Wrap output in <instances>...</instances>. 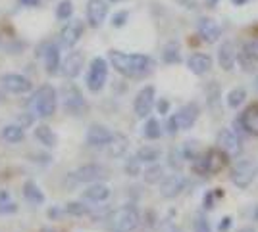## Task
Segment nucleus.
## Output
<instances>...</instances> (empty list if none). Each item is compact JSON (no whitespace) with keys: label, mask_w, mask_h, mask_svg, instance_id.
I'll list each match as a JSON object with an SVG mask.
<instances>
[{"label":"nucleus","mask_w":258,"mask_h":232,"mask_svg":"<svg viewBox=\"0 0 258 232\" xmlns=\"http://www.w3.org/2000/svg\"><path fill=\"white\" fill-rule=\"evenodd\" d=\"M110 63L112 67L123 77L131 79H139L143 75H147L152 67V60L145 54H125L119 50L110 52Z\"/></svg>","instance_id":"1"},{"label":"nucleus","mask_w":258,"mask_h":232,"mask_svg":"<svg viewBox=\"0 0 258 232\" xmlns=\"http://www.w3.org/2000/svg\"><path fill=\"white\" fill-rule=\"evenodd\" d=\"M106 222L112 232H133L141 222L139 209L135 205H121L108 215Z\"/></svg>","instance_id":"2"},{"label":"nucleus","mask_w":258,"mask_h":232,"mask_svg":"<svg viewBox=\"0 0 258 232\" xmlns=\"http://www.w3.org/2000/svg\"><path fill=\"white\" fill-rule=\"evenodd\" d=\"M227 159H229L227 154H224L220 148H212L206 154H201L191 161H193L195 173L201 177H206V175H218L227 165Z\"/></svg>","instance_id":"3"},{"label":"nucleus","mask_w":258,"mask_h":232,"mask_svg":"<svg viewBox=\"0 0 258 232\" xmlns=\"http://www.w3.org/2000/svg\"><path fill=\"white\" fill-rule=\"evenodd\" d=\"M33 111L37 113V117H43L48 119L56 113V107H58V94H56V88L52 84H43L35 90V94L31 98Z\"/></svg>","instance_id":"4"},{"label":"nucleus","mask_w":258,"mask_h":232,"mask_svg":"<svg viewBox=\"0 0 258 232\" xmlns=\"http://www.w3.org/2000/svg\"><path fill=\"white\" fill-rule=\"evenodd\" d=\"M62 105L70 115L81 117L87 111V102L85 96L81 94V90L77 88L76 84H66L62 88Z\"/></svg>","instance_id":"5"},{"label":"nucleus","mask_w":258,"mask_h":232,"mask_svg":"<svg viewBox=\"0 0 258 232\" xmlns=\"http://www.w3.org/2000/svg\"><path fill=\"white\" fill-rule=\"evenodd\" d=\"M108 79V63L104 58H95L87 73V86L91 92H100Z\"/></svg>","instance_id":"6"},{"label":"nucleus","mask_w":258,"mask_h":232,"mask_svg":"<svg viewBox=\"0 0 258 232\" xmlns=\"http://www.w3.org/2000/svg\"><path fill=\"white\" fill-rule=\"evenodd\" d=\"M216 144H218V148H220L224 154H227V158H237V156L243 154V140H241V137L237 135L235 131H231V129H222V131L218 133Z\"/></svg>","instance_id":"7"},{"label":"nucleus","mask_w":258,"mask_h":232,"mask_svg":"<svg viewBox=\"0 0 258 232\" xmlns=\"http://www.w3.org/2000/svg\"><path fill=\"white\" fill-rule=\"evenodd\" d=\"M254 177H256V165L250 159L237 161V165L231 169V175H229V179L237 188H248Z\"/></svg>","instance_id":"8"},{"label":"nucleus","mask_w":258,"mask_h":232,"mask_svg":"<svg viewBox=\"0 0 258 232\" xmlns=\"http://www.w3.org/2000/svg\"><path fill=\"white\" fill-rule=\"evenodd\" d=\"M106 167H102L98 163H87V165L76 169L74 173H70V177L76 182H98V180L106 179Z\"/></svg>","instance_id":"9"},{"label":"nucleus","mask_w":258,"mask_h":232,"mask_svg":"<svg viewBox=\"0 0 258 232\" xmlns=\"http://www.w3.org/2000/svg\"><path fill=\"white\" fill-rule=\"evenodd\" d=\"M154 100H156V90H154V86H145V88H141L139 94L135 96V104H133L135 115L141 117V119L151 115L152 107H154Z\"/></svg>","instance_id":"10"},{"label":"nucleus","mask_w":258,"mask_h":232,"mask_svg":"<svg viewBox=\"0 0 258 232\" xmlns=\"http://www.w3.org/2000/svg\"><path fill=\"white\" fill-rule=\"evenodd\" d=\"M0 84H2L4 90H8L12 94H25V92H31V88H33L31 81H29L25 75H20V73L2 75Z\"/></svg>","instance_id":"11"},{"label":"nucleus","mask_w":258,"mask_h":232,"mask_svg":"<svg viewBox=\"0 0 258 232\" xmlns=\"http://www.w3.org/2000/svg\"><path fill=\"white\" fill-rule=\"evenodd\" d=\"M83 31H85V25H83V21L81 20H68L64 27H62V31H60V42H62V46L66 48H72V46H76L79 39L83 37Z\"/></svg>","instance_id":"12"},{"label":"nucleus","mask_w":258,"mask_h":232,"mask_svg":"<svg viewBox=\"0 0 258 232\" xmlns=\"http://www.w3.org/2000/svg\"><path fill=\"white\" fill-rule=\"evenodd\" d=\"M187 186V179L183 175H170V177H164L160 182V196L166 198V200H172L175 196H179L183 190Z\"/></svg>","instance_id":"13"},{"label":"nucleus","mask_w":258,"mask_h":232,"mask_svg":"<svg viewBox=\"0 0 258 232\" xmlns=\"http://www.w3.org/2000/svg\"><path fill=\"white\" fill-rule=\"evenodd\" d=\"M108 16L106 0H89L87 2V23L91 27H100Z\"/></svg>","instance_id":"14"},{"label":"nucleus","mask_w":258,"mask_h":232,"mask_svg":"<svg viewBox=\"0 0 258 232\" xmlns=\"http://www.w3.org/2000/svg\"><path fill=\"white\" fill-rule=\"evenodd\" d=\"M112 137H114V133L104 125H91L87 129V142H89V146H95V148H102V146H108L110 142H112Z\"/></svg>","instance_id":"15"},{"label":"nucleus","mask_w":258,"mask_h":232,"mask_svg":"<svg viewBox=\"0 0 258 232\" xmlns=\"http://www.w3.org/2000/svg\"><path fill=\"white\" fill-rule=\"evenodd\" d=\"M83 63H85L83 54L72 52V54H68L64 62L60 63V71H62V75L68 77V79H76V77H79L81 69H83Z\"/></svg>","instance_id":"16"},{"label":"nucleus","mask_w":258,"mask_h":232,"mask_svg":"<svg viewBox=\"0 0 258 232\" xmlns=\"http://www.w3.org/2000/svg\"><path fill=\"white\" fill-rule=\"evenodd\" d=\"M199 113H201V109H199V105L195 104H185L175 113V119H177V125H179V131H187V129H191V127L197 123V119H199Z\"/></svg>","instance_id":"17"},{"label":"nucleus","mask_w":258,"mask_h":232,"mask_svg":"<svg viewBox=\"0 0 258 232\" xmlns=\"http://www.w3.org/2000/svg\"><path fill=\"white\" fill-rule=\"evenodd\" d=\"M197 29H199V37L203 39V42H208V44H214L222 37L220 25L214 20H210V18H203V20L199 21V27Z\"/></svg>","instance_id":"18"},{"label":"nucleus","mask_w":258,"mask_h":232,"mask_svg":"<svg viewBox=\"0 0 258 232\" xmlns=\"http://www.w3.org/2000/svg\"><path fill=\"white\" fill-rule=\"evenodd\" d=\"M239 123L243 127V133H248L252 137H258V102L248 105L247 109L239 115Z\"/></svg>","instance_id":"19"},{"label":"nucleus","mask_w":258,"mask_h":232,"mask_svg":"<svg viewBox=\"0 0 258 232\" xmlns=\"http://www.w3.org/2000/svg\"><path fill=\"white\" fill-rule=\"evenodd\" d=\"M237 48L233 42H224L222 46H220V50H218V62H220V67L224 69V71H231L233 67H235L237 63Z\"/></svg>","instance_id":"20"},{"label":"nucleus","mask_w":258,"mask_h":232,"mask_svg":"<svg viewBox=\"0 0 258 232\" xmlns=\"http://www.w3.org/2000/svg\"><path fill=\"white\" fill-rule=\"evenodd\" d=\"M187 67L191 69V73L205 75L212 69V58L208 54H203V52L191 54L189 60H187Z\"/></svg>","instance_id":"21"},{"label":"nucleus","mask_w":258,"mask_h":232,"mask_svg":"<svg viewBox=\"0 0 258 232\" xmlns=\"http://www.w3.org/2000/svg\"><path fill=\"white\" fill-rule=\"evenodd\" d=\"M44 69L50 75H56L60 71V63H62V58H60V48L58 44L54 42H48L46 48H44Z\"/></svg>","instance_id":"22"},{"label":"nucleus","mask_w":258,"mask_h":232,"mask_svg":"<svg viewBox=\"0 0 258 232\" xmlns=\"http://www.w3.org/2000/svg\"><path fill=\"white\" fill-rule=\"evenodd\" d=\"M110 186L102 184V182H91V186L83 192V198L93 203H100V201H106L110 198Z\"/></svg>","instance_id":"23"},{"label":"nucleus","mask_w":258,"mask_h":232,"mask_svg":"<svg viewBox=\"0 0 258 232\" xmlns=\"http://www.w3.org/2000/svg\"><path fill=\"white\" fill-rule=\"evenodd\" d=\"M23 196H25V200L29 201L31 205H41V203H44L43 190L39 188V184L35 180H25V184H23Z\"/></svg>","instance_id":"24"},{"label":"nucleus","mask_w":258,"mask_h":232,"mask_svg":"<svg viewBox=\"0 0 258 232\" xmlns=\"http://www.w3.org/2000/svg\"><path fill=\"white\" fill-rule=\"evenodd\" d=\"M35 138L46 148H54L56 146V142H58V137H56V133H54L50 127L46 125H39L35 129Z\"/></svg>","instance_id":"25"},{"label":"nucleus","mask_w":258,"mask_h":232,"mask_svg":"<svg viewBox=\"0 0 258 232\" xmlns=\"http://www.w3.org/2000/svg\"><path fill=\"white\" fill-rule=\"evenodd\" d=\"M2 138L8 142V144H18V142H22L23 138H25V131H23L22 125H16V123H12V125H6L2 129Z\"/></svg>","instance_id":"26"},{"label":"nucleus","mask_w":258,"mask_h":232,"mask_svg":"<svg viewBox=\"0 0 258 232\" xmlns=\"http://www.w3.org/2000/svg\"><path fill=\"white\" fill-rule=\"evenodd\" d=\"M162 156V150L158 146H143L135 154V158L139 159L141 163H156Z\"/></svg>","instance_id":"27"},{"label":"nucleus","mask_w":258,"mask_h":232,"mask_svg":"<svg viewBox=\"0 0 258 232\" xmlns=\"http://www.w3.org/2000/svg\"><path fill=\"white\" fill-rule=\"evenodd\" d=\"M127 138L123 137V135H114L112 137V142L108 144L110 148V156H114V158H119V156H123L125 154V150H127Z\"/></svg>","instance_id":"28"},{"label":"nucleus","mask_w":258,"mask_h":232,"mask_svg":"<svg viewBox=\"0 0 258 232\" xmlns=\"http://www.w3.org/2000/svg\"><path fill=\"white\" fill-rule=\"evenodd\" d=\"M18 211V203L10 196V192L2 190L0 192V215H12Z\"/></svg>","instance_id":"29"},{"label":"nucleus","mask_w":258,"mask_h":232,"mask_svg":"<svg viewBox=\"0 0 258 232\" xmlns=\"http://www.w3.org/2000/svg\"><path fill=\"white\" fill-rule=\"evenodd\" d=\"M143 135H145V138H149V140H158L162 137V127L158 123V119L151 117L145 123V127H143Z\"/></svg>","instance_id":"30"},{"label":"nucleus","mask_w":258,"mask_h":232,"mask_svg":"<svg viewBox=\"0 0 258 232\" xmlns=\"http://www.w3.org/2000/svg\"><path fill=\"white\" fill-rule=\"evenodd\" d=\"M145 182H149V184H156V182H162L164 179V169L160 165H156V163H151V167L145 171Z\"/></svg>","instance_id":"31"},{"label":"nucleus","mask_w":258,"mask_h":232,"mask_svg":"<svg viewBox=\"0 0 258 232\" xmlns=\"http://www.w3.org/2000/svg\"><path fill=\"white\" fill-rule=\"evenodd\" d=\"M245 100H247V90H245L243 86L233 88V90L227 94V105H229V107H239Z\"/></svg>","instance_id":"32"},{"label":"nucleus","mask_w":258,"mask_h":232,"mask_svg":"<svg viewBox=\"0 0 258 232\" xmlns=\"http://www.w3.org/2000/svg\"><path fill=\"white\" fill-rule=\"evenodd\" d=\"M74 14V2L72 0H60L56 8V18L60 21H68Z\"/></svg>","instance_id":"33"},{"label":"nucleus","mask_w":258,"mask_h":232,"mask_svg":"<svg viewBox=\"0 0 258 232\" xmlns=\"http://www.w3.org/2000/svg\"><path fill=\"white\" fill-rule=\"evenodd\" d=\"M162 60L166 63H177L181 60V56H179V46L175 44V42H170V44H166V48H164V54H162Z\"/></svg>","instance_id":"34"},{"label":"nucleus","mask_w":258,"mask_h":232,"mask_svg":"<svg viewBox=\"0 0 258 232\" xmlns=\"http://www.w3.org/2000/svg\"><path fill=\"white\" fill-rule=\"evenodd\" d=\"M66 213H70V215H74V217H83L89 213V207L83 205V203H79V201H70L68 205H66Z\"/></svg>","instance_id":"35"},{"label":"nucleus","mask_w":258,"mask_h":232,"mask_svg":"<svg viewBox=\"0 0 258 232\" xmlns=\"http://www.w3.org/2000/svg\"><path fill=\"white\" fill-rule=\"evenodd\" d=\"M183 161H185V158H183L181 148H173L172 152H170V167H173V169H181Z\"/></svg>","instance_id":"36"},{"label":"nucleus","mask_w":258,"mask_h":232,"mask_svg":"<svg viewBox=\"0 0 258 232\" xmlns=\"http://www.w3.org/2000/svg\"><path fill=\"white\" fill-rule=\"evenodd\" d=\"M193 228H195V232H212V228H210V222L206 221L205 215H197V217H195Z\"/></svg>","instance_id":"37"},{"label":"nucleus","mask_w":258,"mask_h":232,"mask_svg":"<svg viewBox=\"0 0 258 232\" xmlns=\"http://www.w3.org/2000/svg\"><path fill=\"white\" fill-rule=\"evenodd\" d=\"M125 173L129 177H139L141 173V161L137 158H129L127 163H125Z\"/></svg>","instance_id":"38"},{"label":"nucleus","mask_w":258,"mask_h":232,"mask_svg":"<svg viewBox=\"0 0 258 232\" xmlns=\"http://www.w3.org/2000/svg\"><path fill=\"white\" fill-rule=\"evenodd\" d=\"M181 148V152H183V158L185 159H195L199 154H197V142H185Z\"/></svg>","instance_id":"39"},{"label":"nucleus","mask_w":258,"mask_h":232,"mask_svg":"<svg viewBox=\"0 0 258 232\" xmlns=\"http://www.w3.org/2000/svg\"><path fill=\"white\" fill-rule=\"evenodd\" d=\"M245 56H248L250 60H256L258 62V39L256 41H250L245 46Z\"/></svg>","instance_id":"40"},{"label":"nucleus","mask_w":258,"mask_h":232,"mask_svg":"<svg viewBox=\"0 0 258 232\" xmlns=\"http://www.w3.org/2000/svg\"><path fill=\"white\" fill-rule=\"evenodd\" d=\"M127 12H118V14H114V18H112V25L114 27H123L125 25V21H127Z\"/></svg>","instance_id":"41"},{"label":"nucleus","mask_w":258,"mask_h":232,"mask_svg":"<svg viewBox=\"0 0 258 232\" xmlns=\"http://www.w3.org/2000/svg\"><path fill=\"white\" fill-rule=\"evenodd\" d=\"M179 6H183L185 10H197L199 8V0H175Z\"/></svg>","instance_id":"42"},{"label":"nucleus","mask_w":258,"mask_h":232,"mask_svg":"<svg viewBox=\"0 0 258 232\" xmlns=\"http://www.w3.org/2000/svg\"><path fill=\"white\" fill-rule=\"evenodd\" d=\"M33 123H35V115H33V113H22V115H20V123H18V125H22L23 129H25V127L33 125Z\"/></svg>","instance_id":"43"},{"label":"nucleus","mask_w":258,"mask_h":232,"mask_svg":"<svg viewBox=\"0 0 258 232\" xmlns=\"http://www.w3.org/2000/svg\"><path fill=\"white\" fill-rule=\"evenodd\" d=\"M179 131V125H177V119H175V115H172L170 119H168V133L170 135H175Z\"/></svg>","instance_id":"44"},{"label":"nucleus","mask_w":258,"mask_h":232,"mask_svg":"<svg viewBox=\"0 0 258 232\" xmlns=\"http://www.w3.org/2000/svg\"><path fill=\"white\" fill-rule=\"evenodd\" d=\"M156 109H158V113H160V115H166V113H168V109H170V102H168V100H158Z\"/></svg>","instance_id":"45"},{"label":"nucleus","mask_w":258,"mask_h":232,"mask_svg":"<svg viewBox=\"0 0 258 232\" xmlns=\"http://www.w3.org/2000/svg\"><path fill=\"white\" fill-rule=\"evenodd\" d=\"M205 207L206 209H214V192H206V196H205Z\"/></svg>","instance_id":"46"},{"label":"nucleus","mask_w":258,"mask_h":232,"mask_svg":"<svg viewBox=\"0 0 258 232\" xmlns=\"http://www.w3.org/2000/svg\"><path fill=\"white\" fill-rule=\"evenodd\" d=\"M229 226H231V217H224L220 224H218V230L220 232H227L229 230Z\"/></svg>","instance_id":"47"},{"label":"nucleus","mask_w":258,"mask_h":232,"mask_svg":"<svg viewBox=\"0 0 258 232\" xmlns=\"http://www.w3.org/2000/svg\"><path fill=\"white\" fill-rule=\"evenodd\" d=\"M23 6H27V8H37V6H41V0H20Z\"/></svg>","instance_id":"48"},{"label":"nucleus","mask_w":258,"mask_h":232,"mask_svg":"<svg viewBox=\"0 0 258 232\" xmlns=\"http://www.w3.org/2000/svg\"><path fill=\"white\" fill-rule=\"evenodd\" d=\"M214 192V198H224V190L218 188V190H212Z\"/></svg>","instance_id":"49"},{"label":"nucleus","mask_w":258,"mask_h":232,"mask_svg":"<svg viewBox=\"0 0 258 232\" xmlns=\"http://www.w3.org/2000/svg\"><path fill=\"white\" fill-rule=\"evenodd\" d=\"M233 4H237V6H243V4H247L248 0H231Z\"/></svg>","instance_id":"50"},{"label":"nucleus","mask_w":258,"mask_h":232,"mask_svg":"<svg viewBox=\"0 0 258 232\" xmlns=\"http://www.w3.org/2000/svg\"><path fill=\"white\" fill-rule=\"evenodd\" d=\"M237 232H256L252 226H247V228H241V230H237Z\"/></svg>","instance_id":"51"},{"label":"nucleus","mask_w":258,"mask_h":232,"mask_svg":"<svg viewBox=\"0 0 258 232\" xmlns=\"http://www.w3.org/2000/svg\"><path fill=\"white\" fill-rule=\"evenodd\" d=\"M216 2H218V0H206V4H208V6H216Z\"/></svg>","instance_id":"52"},{"label":"nucleus","mask_w":258,"mask_h":232,"mask_svg":"<svg viewBox=\"0 0 258 232\" xmlns=\"http://www.w3.org/2000/svg\"><path fill=\"white\" fill-rule=\"evenodd\" d=\"M254 221H258V207H256V213H254Z\"/></svg>","instance_id":"53"},{"label":"nucleus","mask_w":258,"mask_h":232,"mask_svg":"<svg viewBox=\"0 0 258 232\" xmlns=\"http://www.w3.org/2000/svg\"><path fill=\"white\" fill-rule=\"evenodd\" d=\"M254 84H256V90H258V77H256V81H254Z\"/></svg>","instance_id":"54"},{"label":"nucleus","mask_w":258,"mask_h":232,"mask_svg":"<svg viewBox=\"0 0 258 232\" xmlns=\"http://www.w3.org/2000/svg\"><path fill=\"white\" fill-rule=\"evenodd\" d=\"M112 2H119V0H112Z\"/></svg>","instance_id":"55"}]
</instances>
